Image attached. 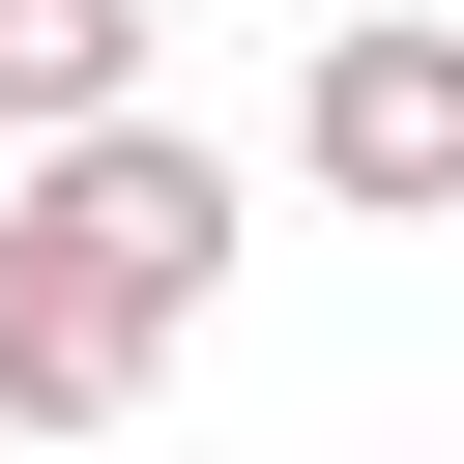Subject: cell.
<instances>
[{"instance_id":"2","label":"cell","mask_w":464,"mask_h":464,"mask_svg":"<svg viewBox=\"0 0 464 464\" xmlns=\"http://www.w3.org/2000/svg\"><path fill=\"white\" fill-rule=\"evenodd\" d=\"M290 174L348 232H464V0H348L290 58Z\"/></svg>"},{"instance_id":"1","label":"cell","mask_w":464,"mask_h":464,"mask_svg":"<svg viewBox=\"0 0 464 464\" xmlns=\"http://www.w3.org/2000/svg\"><path fill=\"white\" fill-rule=\"evenodd\" d=\"M203 290H232V145H174V116L0 145V435H145Z\"/></svg>"},{"instance_id":"3","label":"cell","mask_w":464,"mask_h":464,"mask_svg":"<svg viewBox=\"0 0 464 464\" xmlns=\"http://www.w3.org/2000/svg\"><path fill=\"white\" fill-rule=\"evenodd\" d=\"M145 116V0H0V145H87Z\"/></svg>"}]
</instances>
